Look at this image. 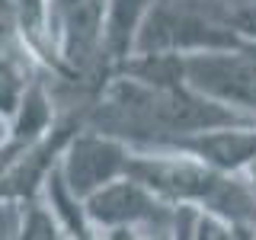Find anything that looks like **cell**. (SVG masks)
Listing matches in <instances>:
<instances>
[{"label": "cell", "instance_id": "ba28073f", "mask_svg": "<svg viewBox=\"0 0 256 240\" xmlns=\"http://www.w3.org/2000/svg\"><path fill=\"white\" fill-rule=\"evenodd\" d=\"M16 212H20V224L13 230V240H64L58 221H54V214L48 212L42 198L16 208Z\"/></svg>", "mask_w": 256, "mask_h": 240}, {"label": "cell", "instance_id": "8992f818", "mask_svg": "<svg viewBox=\"0 0 256 240\" xmlns=\"http://www.w3.org/2000/svg\"><path fill=\"white\" fill-rule=\"evenodd\" d=\"M154 6V0H109L106 4V22H102V61L106 70L118 68L132 58L134 36H138L144 16Z\"/></svg>", "mask_w": 256, "mask_h": 240}, {"label": "cell", "instance_id": "9c48e42d", "mask_svg": "<svg viewBox=\"0 0 256 240\" xmlns=\"http://www.w3.org/2000/svg\"><path fill=\"white\" fill-rule=\"evenodd\" d=\"M176 224V221H173ZM106 240H173V228H148V230H112Z\"/></svg>", "mask_w": 256, "mask_h": 240}, {"label": "cell", "instance_id": "7a4b0ae2", "mask_svg": "<svg viewBox=\"0 0 256 240\" xmlns=\"http://www.w3.org/2000/svg\"><path fill=\"white\" fill-rule=\"evenodd\" d=\"M244 10L221 0H154L134 36L132 58H192L244 42Z\"/></svg>", "mask_w": 256, "mask_h": 240}, {"label": "cell", "instance_id": "52a82bcc", "mask_svg": "<svg viewBox=\"0 0 256 240\" xmlns=\"http://www.w3.org/2000/svg\"><path fill=\"white\" fill-rule=\"evenodd\" d=\"M42 202L48 205V212L54 214L64 240H106V234H102V230L93 224V218L86 214V205L61 182L58 170H54L52 180H48V186L42 192Z\"/></svg>", "mask_w": 256, "mask_h": 240}, {"label": "cell", "instance_id": "3957f363", "mask_svg": "<svg viewBox=\"0 0 256 240\" xmlns=\"http://www.w3.org/2000/svg\"><path fill=\"white\" fill-rule=\"evenodd\" d=\"M182 80L205 100L256 122V38L244 36L234 48L182 58Z\"/></svg>", "mask_w": 256, "mask_h": 240}, {"label": "cell", "instance_id": "5b68a950", "mask_svg": "<svg viewBox=\"0 0 256 240\" xmlns=\"http://www.w3.org/2000/svg\"><path fill=\"white\" fill-rule=\"evenodd\" d=\"M86 214L102 234L112 230H148V228H173L180 208L157 198L148 186L134 180H118L86 198Z\"/></svg>", "mask_w": 256, "mask_h": 240}, {"label": "cell", "instance_id": "277c9868", "mask_svg": "<svg viewBox=\"0 0 256 240\" xmlns=\"http://www.w3.org/2000/svg\"><path fill=\"white\" fill-rule=\"evenodd\" d=\"M132 160H134V150L128 144L84 125L70 138L68 150L61 154L58 176L80 202H86V198H93L96 192H102L112 182L128 180Z\"/></svg>", "mask_w": 256, "mask_h": 240}, {"label": "cell", "instance_id": "6da1fadb", "mask_svg": "<svg viewBox=\"0 0 256 240\" xmlns=\"http://www.w3.org/2000/svg\"><path fill=\"white\" fill-rule=\"evenodd\" d=\"M256 122L205 100L186 80L144 84L112 74L86 106V128L128 144L132 150H157L173 141L221 128H250Z\"/></svg>", "mask_w": 256, "mask_h": 240}]
</instances>
